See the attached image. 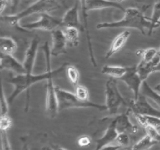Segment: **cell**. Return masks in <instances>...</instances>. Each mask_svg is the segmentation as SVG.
<instances>
[{
    "mask_svg": "<svg viewBox=\"0 0 160 150\" xmlns=\"http://www.w3.org/2000/svg\"><path fill=\"white\" fill-rule=\"evenodd\" d=\"M118 134L119 132L117 129V127H116V121L113 119L109 123L107 129L105 131L104 134L99 139L97 140L96 147H95V150H101L103 147L110 145L111 143L115 142Z\"/></svg>",
    "mask_w": 160,
    "mask_h": 150,
    "instance_id": "15",
    "label": "cell"
},
{
    "mask_svg": "<svg viewBox=\"0 0 160 150\" xmlns=\"http://www.w3.org/2000/svg\"><path fill=\"white\" fill-rule=\"evenodd\" d=\"M8 5V0H1V6H0V12L1 13H2L3 11L5 10V9L6 8Z\"/></svg>",
    "mask_w": 160,
    "mask_h": 150,
    "instance_id": "37",
    "label": "cell"
},
{
    "mask_svg": "<svg viewBox=\"0 0 160 150\" xmlns=\"http://www.w3.org/2000/svg\"><path fill=\"white\" fill-rule=\"evenodd\" d=\"M62 31L67 42L71 46L77 47L80 42V30L73 27H62Z\"/></svg>",
    "mask_w": 160,
    "mask_h": 150,
    "instance_id": "20",
    "label": "cell"
},
{
    "mask_svg": "<svg viewBox=\"0 0 160 150\" xmlns=\"http://www.w3.org/2000/svg\"><path fill=\"white\" fill-rule=\"evenodd\" d=\"M143 128L147 135L149 136L152 140L156 141L158 143H160V133L158 131V128L152 126V125H145L143 126Z\"/></svg>",
    "mask_w": 160,
    "mask_h": 150,
    "instance_id": "29",
    "label": "cell"
},
{
    "mask_svg": "<svg viewBox=\"0 0 160 150\" xmlns=\"http://www.w3.org/2000/svg\"><path fill=\"white\" fill-rule=\"evenodd\" d=\"M128 108L134 114L141 115L154 116L160 117V109L155 108L148 101V98L145 95L141 94L137 99H132L130 101Z\"/></svg>",
    "mask_w": 160,
    "mask_h": 150,
    "instance_id": "7",
    "label": "cell"
},
{
    "mask_svg": "<svg viewBox=\"0 0 160 150\" xmlns=\"http://www.w3.org/2000/svg\"><path fill=\"white\" fill-rule=\"evenodd\" d=\"M20 3V0H8V5L9 6L12 14H14L15 11L18 8V6Z\"/></svg>",
    "mask_w": 160,
    "mask_h": 150,
    "instance_id": "35",
    "label": "cell"
},
{
    "mask_svg": "<svg viewBox=\"0 0 160 150\" xmlns=\"http://www.w3.org/2000/svg\"><path fill=\"white\" fill-rule=\"evenodd\" d=\"M2 150H11L9 139L7 137V131H1Z\"/></svg>",
    "mask_w": 160,
    "mask_h": 150,
    "instance_id": "33",
    "label": "cell"
},
{
    "mask_svg": "<svg viewBox=\"0 0 160 150\" xmlns=\"http://www.w3.org/2000/svg\"><path fill=\"white\" fill-rule=\"evenodd\" d=\"M0 69L1 70H10L17 73V74H23L26 73L23 63L15 59L12 55L4 54L2 52L0 56Z\"/></svg>",
    "mask_w": 160,
    "mask_h": 150,
    "instance_id": "12",
    "label": "cell"
},
{
    "mask_svg": "<svg viewBox=\"0 0 160 150\" xmlns=\"http://www.w3.org/2000/svg\"><path fill=\"white\" fill-rule=\"evenodd\" d=\"M141 94L145 95L147 98H149L152 101L154 102L158 106V109H160V93L154 88L151 87L148 82L145 81H143L141 88Z\"/></svg>",
    "mask_w": 160,
    "mask_h": 150,
    "instance_id": "21",
    "label": "cell"
},
{
    "mask_svg": "<svg viewBox=\"0 0 160 150\" xmlns=\"http://www.w3.org/2000/svg\"><path fill=\"white\" fill-rule=\"evenodd\" d=\"M52 148L54 150H67V149H66V148H62V147L59 146V145H53Z\"/></svg>",
    "mask_w": 160,
    "mask_h": 150,
    "instance_id": "38",
    "label": "cell"
},
{
    "mask_svg": "<svg viewBox=\"0 0 160 150\" xmlns=\"http://www.w3.org/2000/svg\"><path fill=\"white\" fill-rule=\"evenodd\" d=\"M120 148H122L121 147L117 145V144H116V145H106V146L103 147L101 150H120Z\"/></svg>",
    "mask_w": 160,
    "mask_h": 150,
    "instance_id": "36",
    "label": "cell"
},
{
    "mask_svg": "<svg viewBox=\"0 0 160 150\" xmlns=\"http://www.w3.org/2000/svg\"><path fill=\"white\" fill-rule=\"evenodd\" d=\"M65 5V0H37L35 2L30 5L23 10L14 14L2 16V20L8 23L11 26L18 27L19 22L24 17H29L34 13H45L57 10Z\"/></svg>",
    "mask_w": 160,
    "mask_h": 150,
    "instance_id": "3",
    "label": "cell"
},
{
    "mask_svg": "<svg viewBox=\"0 0 160 150\" xmlns=\"http://www.w3.org/2000/svg\"><path fill=\"white\" fill-rule=\"evenodd\" d=\"M149 20L152 23V31L160 26V0H155L152 14Z\"/></svg>",
    "mask_w": 160,
    "mask_h": 150,
    "instance_id": "26",
    "label": "cell"
},
{
    "mask_svg": "<svg viewBox=\"0 0 160 150\" xmlns=\"http://www.w3.org/2000/svg\"><path fill=\"white\" fill-rule=\"evenodd\" d=\"M44 50L45 52L47 61V70L45 73H40V74H32V73H23V74H17V76H14L8 79V82L13 85L14 90L12 92L9 97L8 98L9 104H12L14 100L17 98L19 95L22 93L24 91H27L28 93H29L30 88L34 85L36 83H38L40 81H47L49 78H55L58 74L65 70L66 67L67 63L62 64L59 68L52 70L50 67V48L48 46V42H45V45L43 46Z\"/></svg>",
    "mask_w": 160,
    "mask_h": 150,
    "instance_id": "1",
    "label": "cell"
},
{
    "mask_svg": "<svg viewBox=\"0 0 160 150\" xmlns=\"http://www.w3.org/2000/svg\"><path fill=\"white\" fill-rule=\"evenodd\" d=\"M65 71L68 80L71 83L72 85L74 88L78 86L79 84L80 78H81V73H80L79 70L75 66L67 63Z\"/></svg>",
    "mask_w": 160,
    "mask_h": 150,
    "instance_id": "23",
    "label": "cell"
},
{
    "mask_svg": "<svg viewBox=\"0 0 160 150\" xmlns=\"http://www.w3.org/2000/svg\"><path fill=\"white\" fill-rule=\"evenodd\" d=\"M154 89L156 91H157L158 92H159V93H160V83H159V84H157V85H156V86H155Z\"/></svg>",
    "mask_w": 160,
    "mask_h": 150,
    "instance_id": "41",
    "label": "cell"
},
{
    "mask_svg": "<svg viewBox=\"0 0 160 150\" xmlns=\"http://www.w3.org/2000/svg\"><path fill=\"white\" fill-rule=\"evenodd\" d=\"M9 101L5 95L4 90L2 91L1 103H0V110H1V116L9 115Z\"/></svg>",
    "mask_w": 160,
    "mask_h": 150,
    "instance_id": "32",
    "label": "cell"
},
{
    "mask_svg": "<svg viewBox=\"0 0 160 150\" xmlns=\"http://www.w3.org/2000/svg\"><path fill=\"white\" fill-rule=\"evenodd\" d=\"M128 67H122L117 65H105L102 68V73L108 75L112 78L120 80L128 72Z\"/></svg>",
    "mask_w": 160,
    "mask_h": 150,
    "instance_id": "19",
    "label": "cell"
},
{
    "mask_svg": "<svg viewBox=\"0 0 160 150\" xmlns=\"http://www.w3.org/2000/svg\"><path fill=\"white\" fill-rule=\"evenodd\" d=\"M23 150H30V149H29V148L28 147V145H24V146H23Z\"/></svg>",
    "mask_w": 160,
    "mask_h": 150,
    "instance_id": "42",
    "label": "cell"
},
{
    "mask_svg": "<svg viewBox=\"0 0 160 150\" xmlns=\"http://www.w3.org/2000/svg\"><path fill=\"white\" fill-rule=\"evenodd\" d=\"M103 9H117L124 12L125 9L120 2L112 0H87L88 12Z\"/></svg>",
    "mask_w": 160,
    "mask_h": 150,
    "instance_id": "16",
    "label": "cell"
},
{
    "mask_svg": "<svg viewBox=\"0 0 160 150\" xmlns=\"http://www.w3.org/2000/svg\"><path fill=\"white\" fill-rule=\"evenodd\" d=\"M157 143L158 142L152 140L149 136L145 134L137 143L133 145L131 150H148Z\"/></svg>",
    "mask_w": 160,
    "mask_h": 150,
    "instance_id": "25",
    "label": "cell"
},
{
    "mask_svg": "<svg viewBox=\"0 0 160 150\" xmlns=\"http://www.w3.org/2000/svg\"><path fill=\"white\" fill-rule=\"evenodd\" d=\"M34 150H54V149H53L52 147L44 146V147H42L41 148H39V149H34Z\"/></svg>",
    "mask_w": 160,
    "mask_h": 150,
    "instance_id": "39",
    "label": "cell"
},
{
    "mask_svg": "<svg viewBox=\"0 0 160 150\" xmlns=\"http://www.w3.org/2000/svg\"><path fill=\"white\" fill-rule=\"evenodd\" d=\"M131 36V32L128 30L123 31V32L120 33V34L117 36L115 38L113 39V41L111 43L110 47H109V50L106 52L105 58L106 59H109V58L112 57L113 55H115L117 52L120 51L121 48H123V47L126 45L127 42H128V38Z\"/></svg>",
    "mask_w": 160,
    "mask_h": 150,
    "instance_id": "17",
    "label": "cell"
},
{
    "mask_svg": "<svg viewBox=\"0 0 160 150\" xmlns=\"http://www.w3.org/2000/svg\"><path fill=\"white\" fill-rule=\"evenodd\" d=\"M75 95L79 99L82 101H89V91L87 88L82 84H78L74 88Z\"/></svg>",
    "mask_w": 160,
    "mask_h": 150,
    "instance_id": "28",
    "label": "cell"
},
{
    "mask_svg": "<svg viewBox=\"0 0 160 150\" xmlns=\"http://www.w3.org/2000/svg\"><path fill=\"white\" fill-rule=\"evenodd\" d=\"M52 39V47L50 50V54L52 56H59L67 52V45L68 44L67 38L62 29L54 30L51 32Z\"/></svg>",
    "mask_w": 160,
    "mask_h": 150,
    "instance_id": "10",
    "label": "cell"
},
{
    "mask_svg": "<svg viewBox=\"0 0 160 150\" xmlns=\"http://www.w3.org/2000/svg\"><path fill=\"white\" fill-rule=\"evenodd\" d=\"M158 54H159V56H160V48L159 50H158Z\"/></svg>",
    "mask_w": 160,
    "mask_h": 150,
    "instance_id": "43",
    "label": "cell"
},
{
    "mask_svg": "<svg viewBox=\"0 0 160 150\" xmlns=\"http://www.w3.org/2000/svg\"><path fill=\"white\" fill-rule=\"evenodd\" d=\"M53 78H49L47 80L46 100H45V109L50 118H55L59 112L58 97L56 94V86L54 85Z\"/></svg>",
    "mask_w": 160,
    "mask_h": 150,
    "instance_id": "8",
    "label": "cell"
},
{
    "mask_svg": "<svg viewBox=\"0 0 160 150\" xmlns=\"http://www.w3.org/2000/svg\"><path fill=\"white\" fill-rule=\"evenodd\" d=\"M120 2H122V1H124V0H119Z\"/></svg>",
    "mask_w": 160,
    "mask_h": 150,
    "instance_id": "44",
    "label": "cell"
},
{
    "mask_svg": "<svg viewBox=\"0 0 160 150\" xmlns=\"http://www.w3.org/2000/svg\"><path fill=\"white\" fill-rule=\"evenodd\" d=\"M78 144L81 147H87L92 144V138L88 135H83L78 139Z\"/></svg>",
    "mask_w": 160,
    "mask_h": 150,
    "instance_id": "34",
    "label": "cell"
},
{
    "mask_svg": "<svg viewBox=\"0 0 160 150\" xmlns=\"http://www.w3.org/2000/svg\"><path fill=\"white\" fill-rule=\"evenodd\" d=\"M137 53L140 54V56H142V59H141L140 62L147 63V62H151L156 57L158 53V50H156L154 48H149L145 50H142Z\"/></svg>",
    "mask_w": 160,
    "mask_h": 150,
    "instance_id": "27",
    "label": "cell"
},
{
    "mask_svg": "<svg viewBox=\"0 0 160 150\" xmlns=\"http://www.w3.org/2000/svg\"><path fill=\"white\" fill-rule=\"evenodd\" d=\"M138 123L142 127L145 125H152L156 128H160V117H154V116L141 115V114H134Z\"/></svg>",
    "mask_w": 160,
    "mask_h": 150,
    "instance_id": "24",
    "label": "cell"
},
{
    "mask_svg": "<svg viewBox=\"0 0 160 150\" xmlns=\"http://www.w3.org/2000/svg\"><path fill=\"white\" fill-rule=\"evenodd\" d=\"M17 44L11 37H2L0 38V49L4 54L12 55L17 49Z\"/></svg>",
    "mask_w": 160,
    "mask_h": 150,
    "instance_id": "22",
    "label": "cell"
},
{
    "mask_svg": "<svg viewBox=\"0 0 160 150\" xmlns=\"http://www.w3.org/2000/svg\"><path fill=\"white\" fill-rule=\"evenodd\" d=\"M62 27H73L80 31L82 30V25L79 17V3L76 2L71 8L68 9L62 18Z\"/></svg>",
    "mask_w": 160,
    "mask_h": 150,
    "instance_id": "14",
    "label": "cell"
},
{
    "mask_svg": "<svg viewBox=\"0 0 160 150\" xmlns=\"http://www.w3.org/2000/svg\"><path fill=\"white\" fill-rule=\"evenodd\" d=\"M79 2L81 6V12H82L83 17H84V29L86 31V36H87V42L88 45V50H89V56H90V60L92 62V65L95 67H97V62L95 59V54H94L93 48H92V39H91L90 33H89L88 29V10H87V0H79Z\"/></svg>",
    "mask_w": 160,
    "mask_h": 150,
    "instance_id": "18",
    "label": "cell"
},
{
    "mask_svg": "<svg viewBox=\"0 0 160 150\" xmlns=\"http://www.w3.org/2000/svg\"><path fill=\"white\" fill-rule=\"evenodd\" d=\"M155 72H160V62L158 63V65L155 67L154 69V73Z\"/></svg>",
    "mask_w": 160,
    "mask_h": 150,
    "instance_id": "40",
    "label": "cell"
},
{
    "mask_svg": "<svg viewBox=\"0 0 160 150\" xmlns=\"http://www.w3.org/2000/svg\"><path fill=\"white\" fill-rule=\"evenodd\" d=\"M39 39L38 38L33 39L30 43L28 49H27L26 53H25L24 59H23V65L25 69V73H32L33 68L34 66V62H35L36 56H37L38 50L39 45Z\"/></svg>",
    "mask_w": 160,
    "mask_h": 150,
    "instance_id": "13",
    "label": "cell"
},
{
    "mask_svg": "<svg viewBox=\"0 0 160 150\" xmlns=\"http://www.w3.org/2000/svg\"><path fill=\"white\" fill-rule=\"evenodd\" d=\"M56 94L58 97L59 112L65 109H73V108H95L98 110H107L106 105L98 104L89 101H82L79 99L75 93L69 92L65 89L60 88L56 86Z\"/></svg>",
    "mask_w": 160,
    "mask_h": 150,
    "instance_id": "4",
    "label": "cell"
},
{
    "mask_svg": "<svg viewBox=\"0 0 160 150\" xmlns=\"http://www.w3.org/2000/svg\"><path fill=\"white\" fill-rule=\"evenodd\" d=\"M131 112L128 108L125 112L117 116L114 120L116 121V127L119 133L125 132L129 134H136L139 131V128L137 125L131 123L129 118V114Z\"/></svg>",
    "mask_w": 160,
    "mask_h": 150,
    "instance_id": "11",
    "label": "cell"
},
{
    "mask_svg": "<svg viewBox=\"0 0 160 150\" xmlns=\"http://www.w3.org/2000/svg\"><path fill=\"white\" fill-rule=\"evenodd\" d=\"M12 126V120L9 115L1 116L0 117V130L1 131H7Z\"/></svg>",
    "mask_w": 160,
    "mask_h": 150,
    "instance_id": "31",
    "label": "cell"
},
{
    "mask_svg": "<svg viewBox=\"0 0 160 150\" xmlns=\"http://www.w3.org/2000/svg\"><path fill=\"white\" fill-rule=\"evenodd\" d=\"M120 80L124 82L126 85L134 93V98L137 99L141 95V88L143 83V81L137 71V67H128L126 74Z\"/></svg>",
    "mask_w": 160,
    "mask_h": 150,
    "instance_id": "9",
    "label": "cell"
},
{
    "mask_svg": "<svg viewBox=\"0 0 160 150\" xmlns=\"http://www.w3.org/2000/svg\"><path fill=\"white\" fill-rule=\"evenodd\" d=\"M62 26V19L53 17L48 12H45V13H41L40 17L36 21L20 25V26L17 27V28L23 31L42 30V31H51L52 32V31Z\"/></svg>",
    "mask_w": 160,
    "mask_h": 150,
    "instance_id": "6",
    "label": "cell"
},
{
    "mask_svg": "<svg viewBox=\"0 0 160 150\" xmlns=\"http://www.w3.org/2000/svg\"><path fill=\"white\" fill-rule=\"evenodd\" d=\"M115 142L117 145H120L121 148L129 146L130 144H131V138H130L129 134L125 132L119 133L117 138H116Z\"/></svg>",
    "mask_w": 160,
    "mask_h": 150,
    "instance_id": "30",
    "label": "cell"
},
{
    "mask_svg": "<svg viewBox=\"0 0 160 150\" xmlns=\"http://www.w3.org/2000/svg\"><path fill=\"white\" fill-rule=\"evenodd\" d=\"M97 29H109V28H133L138 30L145 35V31H148V34H152V23L143 12L134 7H129L125 9L124 16L118 21L98 23Z\"/></svg>",
    "mask_w": 160,
    "mask_h": 150,
    "instance_id": "2",
    "label": "cell"
},
{
    "mask_svg": "<svg viewBox=\"0 0 160 150\" xmlns=\"http://www.w3.org/2000/svg\"><path fill=\"white\" fill-rule=\"evenodd\" d=\"M105 95H106V106L109 112V116H115L118 113L119 109L127 102L122 96L117 85V81L115 78L108 80L105 85Z\"/></svg>",
    "mask_w": 160,
    "mask_h": 150,
    "instance_id": "5",
    "label": "cell"
}]
</instances>
